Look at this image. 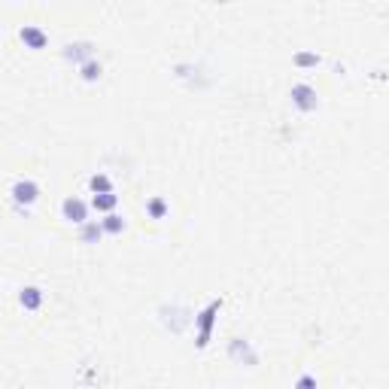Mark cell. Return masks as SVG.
I'll return each mask as SVG.
<instances>
[{
  "label": "cell",
  "instance_id": "277c9868",
  "mask_svg": "<svg viewBox=\"0 0 389 389\" xmlns=\"http://www.w3.org/2000/svg\"><path fill=\"white\" fill-rule=\"evenodd\" d=\"M228 359L238 362V365H247V368L258 365V353H256L253 341H247V338H231V341H228Z\"/></svg>",
  "mask_w": 389,
  "mask_h": 389
},
{
  "label": "cell",
  "instance_id": "5b68a950",
  "mask_svg": "<svg viewBox=\"0 0 389 389\" xmlns=\"http://www.w3.org/2000/svg\"><path fill=\"white\" fill-rule=\"evenodd\" d=\"M289 97H292V106L301 113H314L319 106V95L314 86H307V82H295L292 91H289Z\"/></svg>",
  "mask_w": 389,
  "mask_h": 389
},
{
  "label": "cell",
  "instance_id": "9c48e42d",
  "mask_svg": "<svg viewBox=\"0 0 389 389\" xmlns=\"http://www.w3.org/2000/svg\"><path fill=\"white\" fill-rule=\"evenodd\" d=\"M19 304L25 310H40L43 307V289L40 286H21L19 289Z\"/></svg>",
  "mask_w": 389,
  "mask_h": 389
},
{
  "label": "cell",
  "instance_id": "5bb4252c",
  "mask_svg": "<svg viewBox=\"0 0 389 389\" xmlns=\"http://www.w3.org/2000/svg\"><path fill=\"white\" fill-rule=\"evenodd\" d=\"M167 210H171V204H167L162 195H152L149 201H146V213H149L152 219H164V216H167Z\"/></svg>",
  "mask_w": 389,
  "mask_h": 389
},
{
  "label": "cell",
  "instance_id": "8fae6325",
  "mask_svg": "<svg viewBox=\"0 0 389 389\" xmlns=\"http://www.w3.org/2000/svg\"><path fill=\"white\" fill-rule=\"evenodd\" d=\"M104 228V234H122L125 231V216H119V213H106L104 219H97Z\"/></svg>",
  "mask_w": 389,
  "mask_h": 389
},
{
  "label": "cell",
  "instance_id": "ba28073f",
  "mask_svg": "<svg viewBox=\"0 0 389 389\" xmlns=\"http://www.w3.org/2000/svg\"><path fill=\"white\" fill-rule=\"evenodd\" d=\"M19 37H21V43L28 46V49H46V43H49V34L40 28V25H25L19 30Z\"/></svg>",
  "mask_w": 389,
  "mask_h": 389
},
{
  "label": "cell",
  "instance_id": "9a60e30c",
  "mask_svg": "<svg viewBox=\"0 0 389 389\" xmlns=\"http://www.w3.org/2000/svg\"><path fill=\"white\" fill-rule=\"evenodd\" d=\"M101 73H104V64L97 58H91V61H86V64L79 67V76L86 82H95V79H101Z\"/></svg>",
  "mask_w": 389,
  "mask_h": 389
},
{
  "label": "cell",
  "instance_id": "30bf717a",
  "mask_svg": "<svg viewBox=\"0 0 389 389\" xmlns=\"http://www.w3.org/2000/svg\"><path fill=\"white\" fill-rule=\"evenodd\" d=\"M101 238H104V228H101V222H97V219H88V222L79 225V240H82V243H97Z\"/></svg>",
  "mask_w": 389,
  "mask_h": 389
},
{
  "label": "cell",
  "instance_id": "8992f818",
  "mask_svg": "<svg viewBox=\"0 0 389 389\" xmlns=\"http://www.w3.org/2000/svg\"><path fill=\"white\" fill-rule=\"evenodd\" d=\"M88 201H82V198H76V195H70V198H64L61 201V216L67 219L70 225H82V222H88Z\"/></svg>",
  "mask_w": 389,
  "mask_h": 389
},
{
  "label": "cell",
  "instance_id": "4fadbf2b",
  "mask_svg": "<svg viewBox=\"0 0 389 389\" xmlns=\"http://www.w3.org/2000/svg\"><path fill=\"white\" fill-rule=\"evenodd\" d=\"M116 204H119V195L116 192H106V195H95V198H91L88 207L104 210V213H113V210H116Z\"/></svg>",
  "mask_w": 389,
  "mask_h": 389
},
{
  "label": "cell",
  "instance_id": "2e32d148",
  "mask_svg": "<svg viewBox=\"0 0 389 389\" xmlns=\"http://www.w3.org/2000/svg\"><path fill=\"white\" fill-rule=\"evenodd\" d=\"M295 67H301V70H304V67H316L319 64V55H316V52H295Z\"/></svg>",
  "mask_w": 389,
  "mask_h": 389
},
{
  "label": "cell",
  "instance_id": "7a4b0ae2",
  "mask_svg": "<svg viewBox=\"0 0 389 389\" xmlns=\"http://www.w3.org/2000/svg\"><path fill=\"white\" fill-rule=\"evenodd\" d=\"M10 201L15 213H21V216H28L30 207H34L37 201H40V182H37L34 177H19L10 186Z\"/></svg>",
  "mask_w": 389,
  "mask_h": 389
},
{
  "label": "cell",
  "instance_id": "3957f363",
  "mask_svg": "<svg viewBox=\"0 0 389 389\" xmlns=\"http://www.w3.org/2000/svg\"><path fill=\"white\" fill-rule=\"evenodd\" d=\"M158 319L164 323V329H171L173 334H180L195 319V314L186 307V304L173 301V304H162V307H158Z\"/></svg>",
  "mask_w": 389,
  "mask_h": 389
},
{
  "label": "cell",
  "instance_id": "7c38bea8",
  "mask_svg": "<svg viewBox=\"0 0 389 389\" xmlns=\"http://www.w3.org/2000/svg\"><path fill=\"white\" fill-rule=\"evenodd\" d=\"M88 192H91V195H106V192H113V180L106 177V173H91V177H88Z\"/></svg>",
  "mask_w": 389,
  "mask_h": 389
},
{
  "label": "cell",
  "instance_id": "6da1fadb",
  "mask_svg": "<svg viewBox=\"0 0 389 389\" xmlns=\"http://www.w3.org/2000/svg\"><path fill=\"white\" fill-rule=\"evenodd\" d=\"M222 310V298H210L201 310L195 314V347L198 350H207L210 341H213V325H216V316Z\"/></svg>",
  "mask_w": 389,
  "mask_h": 389
},
{
  "label": "cell",
  "instance_id": "52a82bcc",
  "mask_svg": "<svg viewBox=\"0 0 389 389\" xmlns=\"http://www.w3.org/2000/svg\"><path fill=\"white\" fill-rule=\"evenodd\" d=\"M64 58L73 61L76 67H82L86 61L95 58V43H88V40H82V43H67V46H64Z\"/></svg>",
  "mask_w": 389,
  "mask_h": 389
},
{
  "label": "cell",
  "instance_id": "e0dca14e",
  "mask_svg": "<svg viewBox=\"0 0 389 389\" xmlns=\"http://www.w3.org/2000/svg\"><path fill=\"white\" fill-rule=\"evenodd\" d=\"M292 389H316V377L314 374H301L298 380H295Z\"/></svg>",
  "mask_w": 389,
  "mask_h": 389
}]
</instances>
